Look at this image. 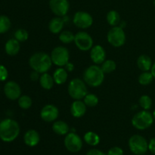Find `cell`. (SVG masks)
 Wrapping results in <instances>:
<instances>
[{
  "mask_svg": "<svg viewBox=\"0 0 155 155\" xmlns=\"http://www.w3.org/2000/svg\"><path fill=\"white\" fill-rule=\"evenodd\" d=\"M21 132L19 123L12 119H5L0 122V139L4 142H12Z\"/></svg>",
  "mask_w": 155,
  "mask_h": 155,
  "instance_id": "6da1fadb",
  "label": "cell"
},
{
  "mask_svg": "<svg viewBox=\"0 0 155 155\" xmlns=\"http://www.w3.org/2000/svg\"><path fill=\"white\" fill-rule=\"evenodd\" d=\"M51 56L45 52H36L29 59V65L33 71L40 74L47 72L52 66Z\"/></svg>",
  "mask_w": 155,
  "mask_h": 155,
  "instance_id": "7a4b0ae2",
  "label": "cell"
},
{
  "mask_svg": "<svg viewBox=\"0 0 155 155\" xmlns=\"http://www.w3.org/2000/svg\"><path fill=\"white\" fill-rule=\"evenodd\" d=\"M104 73L101 66L92 65L85 69L83 74V80L92 88H97L102 84L104 80Z\"/></svg>",
  "mask_w": 155,
  "mask_h": 155,
  "instance_id": "3957f363",
  "label": "cell"
},
{
  "mask_svg": "<svg viewBox=\"0 0 155 155\" xmlns=\"http://www.w3.org/2000/svg\"><path fill=\"white\" fill-rule=\"evenodd\" d=\"M68 91L70 97L74 100H83L88 94L87 84L83 80L76 78L70 81Z\"/></svg>",
  "mask_w": 155,
  "mask_h": 155,
  "instance_id": "277c9868",
  "label": "cell"
},
{
  "mask_svg": "<svg viewBox=\"0 0 155 155\" xmlns=\"http://www.w3.org/2000/svg\"><path fill=\"white\" fill-rule=\"evenodd\" d=\"M153 114L148 110H142L136 112L132 119V125L138 130H145L152 126L154 122Z\"/></svg>",
  "mask_w": 155,
  "mask_h": 155,
  "instance_id": "5b68a950",
  "label": "cell"
},
{
  "mask_svg": "<svg viewBox=\"0 0 155 155\" xmlns=\"http://www.w3.org/2000/svg\"><path fill=\"white\" fill-rule=\"evenodd\" d=\"M129 147L135 155H145L148 150V142L145 137L140 135H133L128 141Z\"/></svg>",
  "mask_w": 155,
  "mask_h": 155,
  "instance_id": "8992f818",
  "label": "cell"
},
{
  "mask_svg": "<svg viewBox=\"0 0 155 155\" xmlns=\"http://www.w3.org/2000/svg\"><path fill=\"white\" fill-rule=\"evenodd\" d=\"M107 40L112 46L115 48L123 46L127 40L125 31L120 26L112 27L107 32Z\"/></svg>",
  "mask_w": 155,
  "mask_h": 155,
  "instance_id": "52a82bcc",
  "label": "cell"
},
{
  "mask_svg": "<svg viewBox=\"0 0 155 155\" xmlns=\"http://www.w3.org/2000/svg\"><path fill=\"white\" fill-rule=\"evenodd\" d=\"M51 59L52 63L58 67H64L69 62L70 52L63 46H58L51 51Z\"/></svg>",
  "mask_w": 155,
  "mask_h": 155,
  "instance_id": "ba28073f",
  "label": "cell"
},
{
  "mask_svg": "<svg viewBox=\"0 0 155 155\" xmlns=\"http://www.w3.org/2000/svg\"><path fill=\"white\" fill-rule=\"evenodd\" d=\"M64 144L68 151L77 153L81 150L83 145V141L81 137L77 135L76 132H71L65 135Z\"/></svg>",
  "mask_w": 155,
  "mask_h": 155,
  "instance_id": "9c48e42d",
  "label": "cell"
},
{
  "mask_svg": "<svg viewBox=\"0 0 155 155\" xmlns=\"http://www.w3.org/2000/svg\"><path fill=\"white\" fill-rule=\"evenodd\" d=\"M74 43L81 51H89L93 47L94 41L92 36L86 31H79L75 34Z\"/></svg>",
  "mask_w": 155,
  "mask_h": 155,
  "instance_id": "30bf717a",
  "label": "cell"
},
{
  "mask_svg": "<svg viewBox=\"0 0 155 155\" xmlns=\"http://www.w3.org/2000/svg\"><path fill=\"white\" fill-rule=\"evenodd\" d=\"M73 23L78 28L87 29L93 24V18L88 12L79 11L74 14Z\"/></svg>",
  "mask_w": 155,
  "mask_h": 155,
  "instance_id": "8fae6325",
  "label": "cell"
},
{
  "mask_svg": "<svg viewBox=\"0 0 155 155\" xmlns=\"http://www.w3.org/2000/svg\"><path fill=\"white\" fill-rule=\"evenodd\" d=\"M49 8L56 17L63 18L69 12L70 3L68 0H50Z\"/></svg>",
  "mask_w": 155,
  "mask_h": 155,
  "instance_id": "7c38bea8",
  "label": "cell"
},
{
  "mask_svg": "<svg viewBox=\"0 0 155 155\" xmlns=\"http://www.w3.org/2000/svg\"><path fill=\"white\" fill-rule=\"evenodd\" d=\"M59 115V109L53 104H46L40 110V117L44 122H54L58 119Z\"/></svg>",
  "mask_w": 155,
  "mask_h": 155,
  "instance_id": "4fadbf2b",
  "label": "cell"
},
{
  "mask_svg": "<svg viewBox=\"0 0 155 155\" xmlns=\"http://www.w3.org/2000/svg\"><path fill=\"white\" fill-rule=\"evenodd\" d=\"M4 93L8 99L11 100H16L21 96V86L14 81H9L5 84Z\"/></svg>",
  "mask_w": 155,
  "mask_h": 155,
  "instance_id": "5bb4252c",
  "label": "cell"
},
{
  "mask_svg": "<svg viewBox=\"0 0 155 155\" xmlns=\"http://www.w3.org/2000/svg\"><path fill=\"white\" fill-rule=\"evenodd\" d=\"M106 51L102 46L95 45L90 50V58L95 65H101L106 60Z\"/></svg>",
  "mask_w": 155,
  "mask_h": 155,
  "instance_id": "9a60e30c",
  "label": "cell"
},
{
  "mask_svg": "<svg viewBox=\"0 0 155 155\" xmlns=\"http://www.w3.org/2000/svg\"><path fill=\"white\" fill-rule=\"evenodd\" d=\"M87 106L83 100H74L71 105V113L74 118H81L86 114Z\"/></svg>",
  "mask_w": 155,
  "mask_h": 155,
  "instance_id": "2e32d148",
  "label": "cell"
},
{
  "mask_svg": "<svg viewBox=\"0 0 155 155\" xmlns=\"http://www.w3.org/2000/svg\"><path fill=\"white\" fill-rule=\"evenodd\" d=\"M24 141L28 147H35L40 141V135L35 129H29L24 134Z\"/></svg>",
  "mask_w": 155,
  "mask_h": 155,
  "instance_id": "e0dca14e",
  "label": "cell"
},
{
  "mask_svg": "<svg viewBox=\"0 0 155 155\" xmlns=\"http://www.w3.org/2000/svg\"><path fill=\"white\" fill-rule=\"evenodd\" d=\"M64 20L61 17H54L51 18V21L48 23V30L51 33L54 34H58L63 30L64 27Z\"/></svg>",
  "mask_w": 155,
  "mask_h": 155,
  "instance_id": "ac0fdd59",
  "label": "cell"
},
{
  "mask_svg": "<svg viewBox=\"0 0 155 155\" xmlns=\"http://www.w3.org/2000/svg\"><path fill=\"white\" fill-rule=\"evenodd\" d=\"M20 50H21V44H20V42L17 40L16 39H15V38L9 39L5 43V53L8 56H16L19 53Z\"/></svg>",
  "mask_w": 155,
  "mask_h": 155,
  "instance_id": "d6986e66",
  "label": "cell"
},
{
  "mask_svg": "<svg viewBox=\"0 0 155 155\" xmlns=\"http://www.w3.org/2000/svg\"><path fill=\"white\" fill-rule=\"evenodd\" d=\"M136 63H137L138 68L142 71H149L153 65L151 57L148 55L145 54H142L139 56Z\"/></svg>",
  "mask_w": 155,
  "mask_h": 155,
  "instance_id": "ffe728a7",
  "label": "cell"
},
{
  "mask_svg": "<svg viewBox=\"0 0 155 155\" xmlns=\"http://www.w3.org/2000/svg\"><path fill=\"white\" fill-rule=\"evenodd\" d=\"M52 130L58 135H66L70 132V127L66 122L63 120H56L52 124Z\"/></svg>",
  "mask_w": 155,
  "mask_h": 155,
  "instance_id": "44dd1931",
  "label": "cell"
},
{
  "mask_svg": "<svg viewBox=\"0 0 155 155\" xmlns=\"http://www.w3.org/2000/svg\"><path fill=\"white\" fill-rule=\"evenodd\" d=\"M53 78L56 84H64L68 78V72L64 67H58L53 73Z\"/></svg>",
  "mask_w": 155,
  "mask_h": 155,
  "instance_id": "7402d4cb",
  "label": "cell"
},
{
  "mask_svg": "<svg viewBox=\"0 0 155 155\" xmlns=\"http://www.w3.org/2000/svg\"><path fill=\"white\" fill-rule=\"evenodd\" d=\"M39 84L42 87L43 89L47 90V91H49L51 88H53L54 83V78H53V76H51V74H48V72L43 73V74H41L40 78H39Z\"/></svg>",
  "mask_w": 155,
  "mask_h": 155,
  "instance_id": "603a6c76",
  "label": "cell"
},
{
  "mask_svg": "<svg viewBox=\"0 0 155 155\" xmlns=\"http://www.w3.org/2000/svg\"><path fill=\"white\" fill-rule=\"evenodd\" d=\"M83 140L86 144L92 146V147L97 146L100 143L99 135L92 131H89V132H86L83 136Z\"/></svg>",
  "mask_w": 155,
  "mask_h": 155,
  "instance_id": "cb8c5ba5",
  "label": "cell"
},
{
  "mask_svg": "<svg viewBox=\"0 0 155 155\" xmlns=\"http://www.w3.org/2000/svg\"><path fill=\"white\" fill-rule=\"evenodd\" d=\"M106 20H107V24L111 27L119 26L121 21L120 15L119 12L117 11L110 10L107 12V15H106Z\"/></svg>",
  "mask_w": 155,
  "mask_h": 155,
  "instance_id": "d4e9b609",
  "label": "cell"
},
{
  "mask_svg": "<svg viewBox=\"0 0 155 155\" xmlns=\"http://www.w3.org/2000/svg\"><path fill=\"white\" fill-rule=\"evenodd\" d=\"M74 37H75V34H74L72 31L70 30H62L60 33H59V40L61 43L64 44H69L71 43L74 41Z\"/></svg>",
  "mask_w": 155,
  "mask_h": 155,
  "instance_id": "484cf974",
  "label": "cell"
},
{
  "mask_svg": "<svg viewBox=\"0 0 155 155\" xmlns=\"http://www.w3.org/2000/svg\"><path fill=\"white\" fill-rule=\"evenodd\" d=\"M154 79V78L151 71H143L139 76L138 81H139V83L141 85L147 86V85H149L150 84H151Z\"/></svg>",
  "mask_w": 155,
  "mask_h": 155,
  "instance_id": "4316f807",
  "label": "cell"
},
{
  "mask_svg": "<svg viewBox=\"0 0 155 155\" xmlns=\"http://www.w3.org/2000/svg\"><path fill=\"white\" fill-rule=\"evenodd\" d=\"M101 68L104 74H110L114 71L117 68V64L112 59H106L101 65Z\"/></svg>",
  "mask_w": 155,
  "mask_h": 155,
  "instance_id": "83f0119b",
  "label": "cell"
},
{
  "mask_svg": "<svg viewBox=\"0 0 155 155\" xmlns=\"http://www.w3.org/2000/svg\"><path fill=\"white\" fill-rule=\"evenodd\" d=\"M18 106L21 108L22 109H28L31 107L32 104H33V100H32L31 97L28 95H21L18 100Z\"/></svg>",
  "mask_w": 155,
  "mask_h": 155,
  "instance_id": "f1b7e54d",
  "label": "cell"
},
{
  "mask_svg": "<svg viewBox=\"0 0 155 155\" xmlns=\"http://www.w3.org/2000/svg\"><path fill=\"white\" fill-rule=\"evenodd\" d=\"M83 102L88 107H95L98 105L99 100L98 97L92 93H88L83 98Z\"/></svg>",
  "mask_w": 155,
  "mask_h": 155,
  "instance_id": "f546056e",
  "label": "cell"
},
{
  "mask_svg": "<svg viewBox=\"0 0 155 155\" xmlns=\"http://www.w3.org/2000/svg\"><path fill=\"white\" fill-rule=\"evenodd\" d=\"M12 26L10 18L6 15H0V33H5L8 31Z\"/></svg>",
  "mask_w": 155,
  "mask_h": 155,
  "instance_id": "4dcf8cb0",
  "label": "cell"
},
{
  "mask_svg": "<svg viewBox=\"0 0 155 155\" xmlns=\"http://www.w3.org/2000/svg\"><path fill=\"white\" fill-rule=\"evenodd\" d=\"M139 106L142 108L144 110H149L152 106V100L148 95L144 94L141 96L139 100Z\"/></svg>",
  "mask_w": 155,
  "mask_h": 155,
  "instance_id": "1f68e13d",
  "label": "cell"
},
{
  "mask_svg": "<svg viewBox=\"0 0 155 155\" xmlns=\"http://www.w3.org/2000/svg\"><path fill=\"white\" fill-rule=\"evenodd\" d=\"M29 38V33L27 30L23 28H19L15 32V39L19 41L20 43H24L27 41Z\"/></svg>",
  "mask_w": 155,
  "mask_h": 155,
  "instance_id": "d6a6232c",
  "label": "cell"
},
{
  "mask_svg": "<svg viewBox=\"0 0 155 155\" xmlns=\"http://www.w3.org/2000/svg\"><path fill=\"white\" fill-rule=\"evenodd\" d=\"M124 150L118 146L110 147L107 151V155H124Z\"/></svg>",
  "mask_w": 155,
  "mask_h": 155,
  "instance_id": "836d02e7",
  "label": "cell"
},
{
  "mask_svg": "<svg viewBox=\"0 0 155 155\" xmlns=\"http://www.w3.org/2000/svg\"><path fill=\"white\" fill-rule=\"evenodd\" d=\"M8 71L5 65H0V81H4L8 78Z\"/></svg>",
  "mask_w": 155,
  "mask_h": 155,
  "instance_id": "e575fe53",
  "label": "cell"
},
{
  "mask_svg": "<svg viewBox=\"0 0 155 155\" xmlns=\"http://www.w3.org/2000/svg\"><path fill=\"white\" fill-rule=\"evenodd\" d=\"M86 155H107L105 153H104L101 150L98 149H91L86 153Z\"/></svg>",
  "mask_w": 155,
  "mask_h": 155,
  "instance_id": "d590c367",
  "label": "cell"
},
{
  "mask_svg": "<svg viewBox=\"0 0 155 155\" xmlns=\"http://www.w3.org/2000/svg\"><path fill=\"white\" fill-rule=\"evenodd\" d=\"M41 74L39 73L38 71H32V72L30 73V78L33 81H36L39 80V78H40Z\"/></svg>",
  "mask_w": 155,
  "mask_h": 155,
  "instance_id": "8d00e7d4",
  "label": "cell"
},
{
  "mask_svg": "<svg viewBox=\"0 0 155 155\" xmlns=\"http://www.w3.org/2000/svg\"><path fill=\"white\" fill-rule=\"evenodd\" d=\"M148 150L152 153L155 154V137L152 138L148 142Z\"/></svg>",
  "mask_w": 155,
  "mask_h": 155,
  "instance_id": "74e56055",
  "label": "cell"
},
{
  "mask_svg": "<svg viewBox=\"0 0 155 155\" xmlns=\"http://www.w3.org/2000/svg\"><path fill=\"white\" fill-rule=\"evenodd\" d=\"M64 68L65 69L68 71V72H71V71H73L74 70V64L69 62L66 65H65Z\"/></svg>",
  "mask_w": 155,
  "mask_h": 155,
  "instance_id": "f35d334b",
  "label": "cell"
},
{
  "mask_svg": "<svg viewBox=\"0 0 155 155\" xmlns=\"http://www.w3.org/2000/svg\"><path fill=\"white\" fill-rule=\"evenodd\" d=\"M151 74H152V75H153V77H154V78L155 79V62H154V63H153L152 67H151Z\"/></svg>",
  "mask_w": 155,
  "mask_h": 155,
  "instance_id": "ab89813d",
  "label": "cell"
},
{
  "mask_svg": "<svg viewBox=\"0 0 155 155\" xmlns=\"http://www.w3.org/2000/svg\"><path fill=\"white\" fill-rule=\"evenodd\" d=\"M119 26H120V27H122L123 29H124V27H125L126 26H127V23H126L124 21H121L120 23Z\"/></svg>",
  "mask_w": 155,
  "mask_h": 155,
  "instance_id": "60d3db41",
  "label": "cell"
},
{
  "mask_svg": "<svg viewBox=\"0 0 155 155\" xmlns=\"http://www.w3.org/2000/svg\"><path fill=\"white\" fill-rule=\"evenodd\" d=\"M153 117H154V119L155 120V109L154 110V112H153Z\"/></svg>",
  "mask_w": 155,
  "mask_h": 155,
  "instance_id": "b9f144b4",
  "label": "cell"
},
{
  "mask_svg": "<svg viewBox=\"0 0 155 155\" xmlns=\"http://www.w3.org/2000/svg\"><path fill=\"white\" fill-rule=\"evenodd\" d=\"M154 7H155V0H154Z\"/></svg>",
  "mask_w": 155,
  "mask_h": 155,
  "instance_id": "7bdbcfd3",
  "label": "cell"
}]
</instances>
